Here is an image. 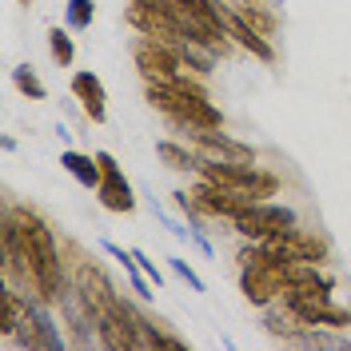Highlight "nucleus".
I'll use <instances>...</instances> for the list:
<instances>
[{
  "label": "nucleus",
  "mask_w": 351,
  "mask_h": 351,
  "mask_svg": "<svg viewBox=\"0 0 351 351\" xmlns=\"http://www.w3.org/2000/svg\"><path fill=\"white\" fill-rule=\"evenodd\" d=\"M92 16H96L92 0H68V24H72V28H88Z\"/></svg>",
  "instance_id": "2eb2a0df"
},
{
  "label": "nucleus",
  "mask_w": 351,
  "mask_h": 351,
  "mask_svg": "<svg viewBox=\"0 0 351 351\" xmlns=\"http://www.w3.org/2000/svg\"><path fill=\"white\" fill-rule=\"evenodd\" d=\"M180 60H188V64L196 68V72H212V60H208V56H199L196 48H188V44L180 48Z\"/></svg>",
  "instance_id": "6ab92c4d"
},
{
  "label": "nucleus",
  "mask_w": 351,
  "mask_h": 351,
  "mask_svg": "<svg viewBox=\"0 0 351 351\" xmlns=\"http://www.w3.org/2000/svg\"><path fill=\"white\" fill-rule=\"evenodd\" d=\"M12 80H16V88H21V92H28L32 100H44V84L32 76V72H28V68H16V72H12Z\"/></svg>",
  "instance_id": "f3484780"
},
{
  "label": "nucleus",
  "mask_w": 351,
  "mask_h": 351,
  "mask_svg": "<svg viewBox=\"0 0 351 351\" xmlns=\"http://www.w3.org/2000/svg\"><path fill=\"white\" fill-rule=\"evenodd\" d=\"M24 319H28V304H21L12 291H0V335H16L24 328Z\"/></svg>",
  "instance_id": "ddd939ff"
},
{
  "label": "nucleus",
  "mask_w": 351,
  "mask_h": 351,
  "mask_svg": "<svg viewBox=\"0 0 351 351\" xmlns=\"http://www.w3.org/2000/svg\"><path fill=\"white\" fill-rule=\"evenodd\" d=\"M196 140L204 144V148H208V152L223 156V160H236V164H252V160H256V152H252L247 144H240V140H228L223 132L199 128V132H196Z\"/></svg>",
  "instance_id": "9d476101"
},
{
  "label": "nucleus",
  "mask_w": 351,
  "mask_h": 351,
  "mask_svg": "<svg viewBox=\"0 0 351 351\" xmlns=\"http://www.w3.org/2000/svg\"><path fill=\"white\" fill-rule=\"evenodd\" d=\"M287 287L280 263H243V295L252 304H271Z\"/></svg>",
  "instance_id": "20e7f679"
},
{
  "label": "nucleus",
  "mask_w": 351,
  "mask_h": 351,
  "mask_svg": "<svg viewBox=\"0 0 351 351\" xmlns=\"http://www.w3.org/2000/svg\"><path fill=\"white\" fill-rule=\"evenodd\" d=\"M168 263H172V271L180 276V280H188V287H192V291H204V280H199V276L184 260H168Z\"/></svg>",
  "instance_id": "a211bd4d"
},
{
  "label": "nucleus",
  "mask_w": 351,
  "mask_h": 351,
  "mask_svg": "<svg viewBox=\"0 0 351 351\" xmlns=\"http://www.w3.org/2000/svg\"><path fill=\"white\" fill-rule=\"evenodd\" d=\"M48 48H52V56H56L60 64H72V40H68V32L52 28V32H48Z\"/></svg>",
  "instance_id": "dca6fc26"
},
{
  "label": "nucleus",
  "mask_w": 351,
  "mask_h": 351,
  "mask_svg": "<svg viewBox=\"0 0 351 351\" xmlns=\"http://www.w3.org/2000/svg\"><path fill=\"white\" fill-rule=\"evenodd\" d=\"M96 160H100V172H104L100 188H96L100 192V204L112 208V212H132L136 199H132V188H128V180H124V172L116 168V160L108 152H96Z\"/></svg>",
  "instance_id": "39448f33"
},
{
  "label": "nucleus",
  "mask_w": 351,
  "mask_h": 351,
  "mask_svg": "<svg viewBox=\"0 0 351 351\" xmlns=\"http://www.w3.org/2000/svg\"><path fill=\"white\" fill-rule=\"evenodd\" d=\"M236 228H240L243 236H252V240L284 236V232L295 228V212H291V208H280V204H260V199H252L240 216H236Z\"/></svg>",
  "instance_id": "7ed1b4c3"
},
{
  "label": "nucleus",
  "mask_w": 351,
  "mask_h": 351,
  "mask_svg": "<svg viewBox=\"0 0 351 351\" xmlns=\"http://www.w3.org/2000/svg\"><path fill=\"white\" fill-rule=\"evenodd\" d=\"M132 256H136V263H140V267H144V276H148V280H152L156 287L164 284V276H160V267H156V260H148V256H144V252H132Z\"/></svg>",
  "instance_id": "aec40b11"
},
{
  "label": "nucleus",
  "mask_w": 351,
  "mask_h": 351,
  "mask_svg": "<svg viewBox=\"0 0 351 351\" xmlns=\"http://www.w3.org/2000/svg\"><path fill=\"white\" fill-rule=\"evenodd\" d=\"M60 164H64L68 172L84 184V188H100V180H104V172H100V160H92V156L64 152V156H60Z\"/></svg>",
  "instance_id": "f8f14e48"
},
{
  "label": "nucleus",
  "mask_w": 351,
  "mask_h": 351,
  "mask_svg": "<svg viewBox=\"0 0 351 351\" xmlns=\"http://www.w3.org/2000/svg\"><path fill=\"white\" fill-rule=\"evenodd\" d=\"M24 4H32V0H24Z\"/></svg>",
  "instance_id": "412c9836"
},
{
  "label": "nucleus",
  "mask_w": 351,
  "mask_h": 351,
  "mask_svg": "<svg viewBox=\"0 0 351 351\" xmlns=\"http://www.w3.org/2000/svg\"><path fill=\"white\" fill-rule=\"evenodd\" d=\"M223 24H228V32L236 36V40L247 48V52H256L260 60H271V44L263 40L256 28H247V16H236V12H223Z\"/></svg>",
  "instance_id": "9b49d317"
},
{
  "label": "nucleus",
  "mask_w": 351,
  "mask_h": 351,
  "mask_svg": "<svg viewBox=\"0 0 351 351\" xmlns=\"http://www.w3.org/2000/svg\"><path fill=\"white\" fill-rule=\"evenodd\" d=\"M72 92L80 96V104H84L88 116L96 124H104V116H108V108H104V84L92 72H80V76H72Z\"/></svg>",
  "instance_id": "1a4fd4ad"
},
{
  "label": "nucleus",
  "mask_w": 351,
  "mask_h": 351,
  "mask_svg": "<svg viewBox=\"0 0 351 351\" xmlns=\"http://www.w3.org/2000/svg\"><path fill=\"white\" fill-rule=\"evenodd\" d=\"M192 199L196 204H204L208 212H216V216H240L243 208L252 204V196H243V192H232V188H219V184H208V188H199V192H192Z\"/></svg>",
  "instance_id": "0eeeda50"
},
{
  "label": "nucleus",
  "mask_w": 351,
  "mask_h": 351,
  "mask_svg": "<svg viewBox=\"0 0 351 351\" xmlns=\"http://www.w3.org/2000/svg\"><path fill=\"white\" fill-rule=\"evenodd\" d=\"M156 152L164 156V160H168L172 168H188V172H192V168H199L196 156H188L184 148H176V144H168V140H164V144H156Z\"/></svg>",
  "instance_id": "4468645a"
},
{
  "label": "nucleus",
  "mask_w": 351,
  "mask_h": 351,
  "mask_svg": "<svg viewBox=\"0 0 351 351\" xmlns=\"http://www.w3.org/2000/svg\"><path fill=\"white\" fill-rule=\"evenodd\" d=\"M76 280H80V291L88 295V304L96 307L100 315H104V311H112V307L120 304V300L112 295V287H108V280H104V271H100V267L84 263V267L76 271Z\"/></svg>",
  "instance_id": "6e6552de"
},
{
  "label": "nucleus",
  "mask_w": 351,
  "mask_h": 351,
  "mask_svg": "<svg viewBox=\"0 0 351 351\" xmlns=\"http://www.w3.org/2000/svg\"><path fill=\"white\" fill-rule=\"evenodd\" d=\"M199 172L208 176L212 184H219V188H232V192H243V196H271L276 192V180L271 176L256 172V168H247V164H228V160H208V164H199Z\"/></svg>",
  "instance_id": "f03ea898"
},
{
  "label": "nucleus",
  "mask_w": 351,
  "mask_h": 351,
  "mask_svg": "<svg viewBox=\"0 0 351 351\" xmlns=\"http://www.w3.org/2000/svg\"><path fill=\"white\" fill-rule=\"evenodd\" d=\"M148 100H152L160 112H168L172 120L188 124V128H219V112L208 104V96L192 88L188 80H156L148 88Z\"/></svg>",
  "instance_id": "f257e3e1"
},
{
  "label": "nucleus",
  "mask_w": 351,
  "mask_h": 351,
  "mask_svg": "<svg viewBox=\"0 0 351 351\" xmlns=\"http://www.w3.org/2000/svg\"><path fill=\"white\" fill-rule=\"evenodd\" d=\"M136 64H140L144 76H156V80H176L180 76V56H176L172 48L156 44V36L136 44Z\"/></svg>",
  "instance_id": "423d86ee"
}]
</instances>
